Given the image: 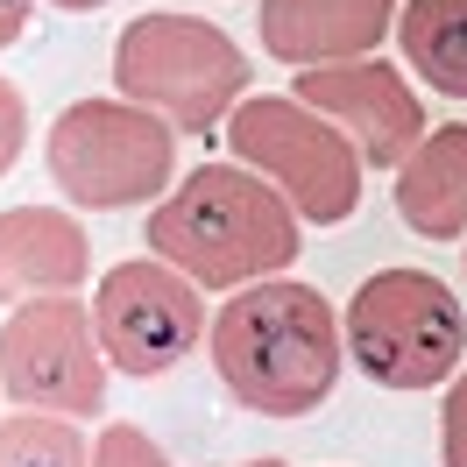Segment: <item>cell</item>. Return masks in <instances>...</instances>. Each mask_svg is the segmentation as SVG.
<instances>
[{"label": "cell", "instance_id": "6da1fadb", "mask_svg": "<svg viewBox=\"0 0 467 467\" xmlns=\"http://www.w3.org/2000/svg\"><path fill=\"white\" fill-rule=\"evenodd\" d=\"M213 376L255 418H312L348 368L340 305L305 276H269L213 305Z\"/></svg>", "mask_w": 467, "mask_h": 467}, {"label": "cell", "instance_id": "7a4b0ae2", "mask_svg": "<svg viewBox=\"0 0 467 467\" xmlns=\"http://www.w3.org/2000/svg\"><path fill=\"white\" fill-rule=\"evenodd\" d=\"M142 248L177 276H192L205 297H234L248 284L291 276V263L305 255V220L269 177L227 156V163H192L171 199L149 205Z\"/></svg>", "mask_w": 467, "mask_h": 467}, {"label": "cell", "instance_id": "3957f363", "mask_svg": "<svg viewBox=\"0 0 467 467\" xmlns=\"http://www.w3.org/2000/svg\"><path fill=\"white\" fill-rule=\"evenodd\" d=\"M114 92L171 120L177 135H227L248 99V50L205 15H135L114 36Z\"/></svg>", "mask_w": 467, "mask_h": 467}, {"label": "cell", "instance_id": "277c9868", "mask_svg": "<svg viewBox=\"0 0 467 467\" xmlns=\"http://www.w3.org/2000/svg\"><path fill=\"white\" fill-rule=\"evenodd\" d=\"M340 326H348V368H361V382L397 389V397L446 389L467 368V305L432 269L397 263L361 276L340 305Z\"/></svg>", "mask_w": 467, "mask_h": 467}, {"label": "cell", "instance_id": "5b68a950", "mask_svg": "<svg viewBox=\"0 0 467 467\" xmlns=\"http://www.w3.org/2000/svg\"><path fill=\"white\" fill-rule=\"evenodd\" d=\"M50 184L71 213H135L177 192V128L135 99H71L43 135Z\"/></svg>", "mask_w": 467, "mask_h": 467}, {"label": "cell", "instance_id": "8992f818", "mask_svg": "<svg viewBox=\"0 0 467 467\" xmlns=\"http://www.w3.org/2000/svg\"><path fill=\"white\" fill-rule=\"evenodd\" d=\"M220 142H227L234 163H248L255 177H269V184L291 199V213L305 227H340V220H354L368 163H361L354 135H340V128L326 114H312L305 99H291V92H248Z\"/></svg>", "mask_w": 467, "mask_h": 467}, {"label": "cell", "instance_id": "52a82bcc", "mask_svg": "<svg viewBox=\"0 0 467 467\" xmlns=\"http://www.w3.org/2000/svg\"><path fill=\"white\" fill-rule=\"evenodd\" d=\"M107 348L92 326V297H36L0 319V389L15 410L43 418H107Z\"/></svg>", "mask_w": 467, "mask_h": 467}, {"label": "cell", "instance_id": "ba28073f", "mask_svg": "<svg viewBox=\"0 0 467 467\" xmlns=\"http://www.w3.org/2000/svg\"><path fill=\"white\" fill-rule=\"evenodd\" d=\"M92 326L114 376L156 382L213 340V297L156 255H128L92 284Z\"/></svg>", "mask_w": 467, "mask_h": 467}, {"label": "cell", "instance_id": "9c48e42d", "mask_svg": "<svg viewBox=\"0 0 467 467\" xmlns=\"http://www.w3.org/2000/svg\"><path fill=\"white\" fill-rule=\"evenodd\" d=\"M291 99H305L312 114H326L340 135H354L368 171H404L410 156L425 149V99L410 86L404 64L389 57H354V64H326V71H297Z\"/></svg>", "mask_w": 467, "mask_h": 467}, {"label": "cell", "instance_id": "30bf717a", "mask_svg": "<svg viewBox=\"0 0 467 467\" xmlns=\"http://www.w3.org/2000/svg\"><path fill=\"white\" fill-rule=\"evenodd\" d=\"M404 0H255L263 50L291 71H326V64L382 57L397 36Z\"/></svg>", "mask_w": 467, "mask_h": 467}, {"label": "cell", "instance_id": "8fae6325", "mask_svg": "<svg viewBox=\"0 0 467 467\" xmlns=\"http://www.w3.org/2000/svg\"><path fill=\"white\" fill-rule=\"evenodd\" d=\"M92 234L71 205H7L0 213V305L36 297H86Z\"/></svg>", "mask_w": 467, "mask_h": 467}, {"label": "cell", "instance_id": "7c38bea8", "mask_svg": "<svg viewBox=\"0 0 467 467\" xmlns=\"http://www.w3.org/2000/svg\"><path fill=\"white\" fill-rule=\"evenodd\" d=\"M389 199L418 241H467V120H446L389 177Z\"/></svg>", "mask_w": 467, "mask_h": 467}, {"label": "cell", "instance_id": "4fadbf2b", "mask_svg": "<svg viewBox=\"0 0 467 467\" xmlns=\"http://www.w3.org/2000/svg\"><path fill=\"white\" fill-rule=\"evenodd\" d=\"M397 57L439 99H467V0H404Z\"/></svg>", "mask_w": 467, "mask_h": 467}, {"label": "cell", "instance_id": "5bb4252c", "mask_svg": "<svg viewBox=\"0 0 467 467\" xmlns=\"http://www.w3.org/2000/svg\"><path fill=\"white\" fill-rule=\"evenodd\" d=\"M0 467H92V432L71 418L15 410L0 418Z\"/></svg>", "mask_w": 467, "mask_h": 467}, {"label": "cell", "instance_id": "9a60e30c", "mask_svg": "<svg viewBox=\"0 0 467 467\" xmlns=\"http://www.w3.org/2000/svg\"><path fill=\"white\" fill-rule=\"evenodd\" d=\"M92 467H177V461L142 432V425H120L114 418V425L92 432Z\"/></svg>", "mask_w": 467, "mask_h": 467}, {"label": "cell", "instance_id": "2e32d148", "mask_svg": "<svg viewBox=\"0 0 467 467\" xmlns=\"http://www.w3.org/2000/svg\"><path fill=\"white\" fill-rule=\"evenodd\" d=\"M439 467H467V368L439 397Z\"/></svg>", "mask_w": 467, "mask_h": 467}, {"label": "cell", "instance_id": "e0dca14e", "mask_svg": "<svg viewBox=\"0 0 467 467\" xmlns=\"http://www.w3.org/2000/svg\"><path fill=\"white\" fill-rule=\"evenodd\" d=\"M22 149H29V99L15 78H0V177L22 163Z\"/></svg>", "mask_w": 467, "mask_h": 467}, {"label": "cell", "instance_id": "ac0fdd59", "mask_svg": "<svg viewBox=\"0 0 467 467\" xmlns=\"http://www.w3.org/2000/svg\"><path fill=\"white\" fill-rule=\"evenodd\" d=\"M36 22V0H0V50H15Z\"/></svg>", "mask_w": 467, "mask_h": 467}, {"label": "cell", "instance_id": "d6986e66", "mask_svg": "<svg viewBox=\"0 0 467 467\" xmlns=\"http://www.w3.org/2000/svg\"><path fill=\"white\" fill-rule=\"evenodd\" d=\"M50 7H64V15H99V7H114V0H50Z\"/></svg>", "mask_w": 467, "mask_h": 467}, {"label": "cell", "instance_id": "ffe728a7", "mask_svg": "<svg viewBox=\"0 0 467 467\" xmlns=\"http://www.w3.org/2000/svg\"><path fill=\"white\" fill-rule=\"evenodd\" d=\"M234 467H291V461H276V453H255V461H234Z\"/></svg>", "mask_w": 467, "mask_h": 467}, {"label": "cell", "instance_id": "44dd1931", "mask_svg": "<svg viewBox=\"0 0 467 467\" xmlns=\"http://www.w3.org/2000/svg\"><path fill=\"white\" fill-rule=\"evenodd\" d=\"M461 263H467V241H461Z\"/></svg>", "mask_w": 467, "mask_h": 467}, {"label": "cell", "instance_id": "7402d4cb", "mask_svg": "<svg viewBox=\"0 0 467 467\" xmlns=\"http://www.w3.org/2000/svg\"><path fill=\"white\" fill-rule=\"evenodd\" d=\"M0 404H7V389H0Z\"/></svg>", "mask_w": 467, "mask_h": 467}]
</instances>
